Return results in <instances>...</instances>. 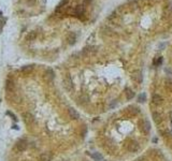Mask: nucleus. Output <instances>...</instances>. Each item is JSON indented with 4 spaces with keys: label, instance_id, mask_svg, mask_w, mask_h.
Here are the masks:
<instances>
[{
    "label": "nucleus",
    "instance_id": "obj_1",
    "mask_svg": "<svg viewBox=\"0 0 172 161\" xmlns=\"http://www.w3.org/2000/svg\"><path fill=\"white\" fill-rule=\"evenodd\" d=\"M140 129H141V131L143 133H148L150 130H151V125L148 122V120H146V119H143V120L140 121Z\"/></svg>",
    "mask_w": 172,
    "mask_h": 161
},
{
    "label": "nucleus",
    "instance_id": "obj_5",
    "mask_svg": "<svg viewBox=\"0 0 172 161\" xmlns=\"http://www.w3.org/2000/svg\"><path fill=\"white\" fill-rule=\"evenodd\" d=\"M152 116H153V120H154L156 123H160L161 121H163V116L160 115V113H158V112H154Z\"/></svg>",
    "mask_w": 172,
    "mask_h": 161
},
{
    "label": "nucleus",
    "instance_id": "obj_11",
    "mask_svg": "<svg viewBox=\"0 0 172 161\" xmlns=\"http://www.w3.org/2000/svg\"><path fill=\"white\" fill-rule=\"evenodd\" d=\"M132 77H133V80H135L137 82H141V81H142L141 72H134L133 75H132Z\"/></svg>",
    "mask_w": 172,
    "mask_h": 161
},
{
    "label": "nucleus",
    "instance_id": "obj_18",
    "mask_svg": "<svg viewBox=\"0 0 172 161\" xmlns=\"http://www.w3.org/2000/svg\"><path fill=\"white\" fill-rule=\"evenodd\" d=\"M161 62H163V58H161V57H159V58H158V60H157V59L155 60V65L159 66V65H161Z\"/></svg>",
    "mask_w": 172,
    "mask_h": 161
},
{
    "label": "nucleus",
    "instance_id": "obj_4",
    "mask_svg": "<svg viewBox=\"0 0 172 161\" xmlns=\"http://www.w3.org/2000/svg\"><path fill=\"white\" fill-rule=\"evenodd\" d=\"M163 98H161L159 95H153L152 97V102H153V104L155 105H160L161 103H163Z\"/></svg>",
    "mask_w": 172,
    "mask_h": 161
},
{
    "label": "nucleus",
    "instance_id": "obj_6",
    "mask_svg": "<svg viewBox=\"0 0 172 161\" xmlns=\"http://www.w3.org/2000/svg\"><path fill=\"white\" fill-rule=\"evenodd\" d=\"M68 113H69V116L72 118V119H77L80 117V115H79V113H77L74 108H69V110H68Z\"/></svg>",
    "mask_w": 172,
    "mask_h": 161
},
{
    "label": "nucleus",
    "instance_id": "obj_10",
    "mask_svg": "<svg viewBox=\"0 0 172 161\" xmlns=\"http://www.w3.org/2000/svg\"><path fill=\"white\" fill-rule=\"evenodd\" d=\"M45 79L48 81L53 80L54 79V72L52 70H48V71H46V73H45Z\"/></svg>",
    "mask_w": 172,
    "mask_h": 161
},
{
    "label": "nucleus",
    "instance_id": "obj_13",
    "mask_svg": "<svg viewBox=\"0 0 172 161\" xmlns=\"http://www.w3.org/2000/svg\"><path fill=\"white\" fill-rule=\"evenodd\" d=\"M129 112L131 115H137V114L139 113V108L138 107H135V106H131L129 108Z\"/></svg>",
    "mask_w": 172,
    "mask_h": 161
},
{
    "label": "nucleus",
    "instance_id": "obj_9",
    "mask_svg": "<svg viewBox=\"0 0 172 161\" xmlns=\"http://www.w3.org/2000/svg\"><path fill=\"white\" fill-rule=\"evenodd\" d=\"M126 92V98L128 100H130V99H132V98L134 97V92H133V90H131V89H129V88H126V90H125Z\"/></svg>",
    "mask_w": 172,
    "mask_h": 161
},
{
    "label": "nucleus",
    "instance_id": "obj_3",
    "mask_svg": "<svg viewBox=\"0 0 172 161\" xmlns=\"http://www.w3.org/2000/svg\"><path fill=\"white\" fill-rule=\"evenodd\" d=\"M140 149V144L137 141H130L128 144V150L131 153H135Z\"/></svg>",
    "mask_w": 172,
    "mask_h": 161
},
{
    "label": "nucleus",
    "instance_id": "obj_2",
    "mask_svg": "<svg viewBox=\"0 0 172 161\" xmlns=\"http://www.w3.org/2000/svg\"><path fill=\"white\" fill-rule=\"evenodd\" d=\"M28 144H27V141L26 140H19V141H17V143L15 144L14 148L17 149L18 152H23V150H25L26 148H27Z\"/></svg>",
    "mask_w": 172,
    "mask_h": 161
},
{
    "label": "nucleus",
    "instance_id": "obj_12",
    "mask_svg": "<svg viewBox=\"0 0 172 161\" xmlns=\"http://www.w3.org/2000/svg\"><path fill=\"white\" fill-rule=\"evenodd\" d=\"M91 157L95 159L96 161H102V156L99 154V153H95V154H93L91 155Z\"/></svg>",
    "mask_w": 172,
    "mask_h": 161
},
{
    "label": "nucleus",
    "instance_id": "obj_7",
    "mask_svg": "<svg viewBox=\"0 0 172 161\" xmlns=\"http://www.w3.org/2000/svg\"><path fill=\"white\" fill-rule=\"evenodd\" d=\"M52 160V155L49 153H43L40 156V161H51Z\"/></svg>",
    "mask_w": 172,
    "mask_h": 161
},
{
    "label": "nucleus",
    "instance_id": "obj_8",
    "mask_svg": "<svg viewBox=\"0 0 172 161\" xmlns=\"http://www.w3.org/2000/svg\"><path fill=\"white\" fill-rule=\"evenodd\" d=\"M23 116H24V120H25V122L31 123V122L33 121V116L31 115V114H29V113H25Z\"/></svg>",
    "mask_w": 172,
    "mask_h": 161
},
{
    "label": "nucleus",
    "instance_id": "obj_17",
    "mask_svg": "<svg viewBox=\"0 0 172 161\" xmlns=\"http://www.w3.org/2000/svg\"><path fill=\"white\" fill-rule=\"evenodd\" d=\"M74 42H75V34L72 33L71 37H70V39H69V43H70V44H73Z\"/></svg>",
    "mask_w": 172,
    "mask_h": 161
},
{
    "label": "nucleus",
    "instance_id": "obj_14",
    "mask_svg": "<svg viewBox=\"0 0 172 161\" xmlns=\"http://www.w3.org/2000/svg\"><path fill=\"white\" fill-rule=\"evenodd\" d=\"M65 83H66V87H67V89L68 90H71V89H73V85H72V82L71 81H69V80H66L65 81Z\"/></svg>",
    "mask_w": 172,
    "mask_h": 161
},
{
    "label": "nucleus",
    "instance_id": "obj_16",
    "mask_svg": "<svg viewBox=\"0 0 172 161\" xmlns=\"http://www.w3.org/2000/svg\"><path fill=\"white\" fill-rule=\"evenodd\" d=\"M86 101H88V98L86 96H81L79 98V103H85Z\"/></svg>",
    "mask_w": 172,
    "mask_h": 161
},
{
    "label": "nucleus",
    "instance_id": "obj_15",
    "mask_svg": "<svg viewBox=\"0 0 172 161\" xmlns=\"http://www.w3.org/2000/svg\"><path fill=\"white\" fill-rule=\"evenodd\" d=\"M138 99H139V101L140 102H145V100H146V96H145V93L144 92H142V93H140V96H139V98H138Z\"/></svg>",
    "mask_w": 172,
    "mask_h": 161
}]
</instances>
